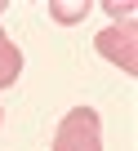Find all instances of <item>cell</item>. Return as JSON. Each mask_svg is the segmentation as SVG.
I'll return each mask as SVG.
<instances>
[{"instance_id":"obj_1","label":"cell","mask_w":138,"mask_h":151,"mask_svg":"<svg viewBox=\"0 0 138 151\" xmlns=\"http://www.w3.org/2000/svg\"><path fill=\"white\" fill-rule=\"evenodd\" d=\"M53 151H103V120L94 107H72L53 133Z\"/></svg>"},{"instance_id":"obj_2","label":"cell","mask_w":138,"mask_h":151,"mask_svg":"<svg viewBox=\"0 0 138 151\" xmlns=\"http://www.w3.org/2000/svg\"><path fill=\"white\" fill-rule=\"evenodd\" d=\"M98 53L103 58H111L125 76H134L138 71V27L134 22H116V27H107V31H98Z\"/></svg>"},{"instance_id":"obj_3","label":"cell","mask_w":138,"mask_h":151,"mask_svg":"<svg viewBox=\"0 0 138 151\" xmlns=\"http://www.w3.org/2000/svg\"><path fill=\"white\" fill-rule=\"evenodd\" d=\"M18 71H22V49L5 36V27H0V89H9L18 80Z\"/></svg>"},{"instance_id":"obj_4","label":"cell","mask_w":138,"mask_h":151,"mask_svg":"<svg viewBox=\"0 0 138 151\" xmlns=\"http://www.w3.org/2000/svg\"><path fill=\"white\" fill-rule=\"evenodd\" d=\"M49 14H53L58 22H76V18L89 14V5H49Z\"/></svg>"},{"instance_id":"obj_5","label":"cell","mask_w":138,"mask_h":151,"mask_svg":"<svg viewBox=\"0 0 138 151\" xmlns=\"http://www.w3.org/2000/svg\"><path fill=\"white\" fill-rule=\"evenodd\" d=\"M107 14H111V18H134V5H116V0H111Z\"/></svg>"}]
</instances>
